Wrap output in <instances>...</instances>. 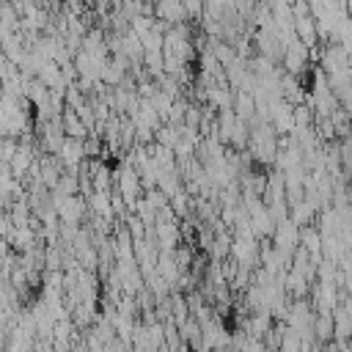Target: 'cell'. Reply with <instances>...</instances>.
<instances>
[]
</instances>
